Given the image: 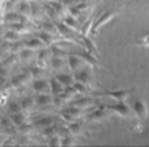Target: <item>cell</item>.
Returning <instances> with one entry per match:
<instances>
[{
  "mask_svg": "<svg viewBox=\"0 0 149 147\" xmlns=\"http://www.w3.org/2000/svg\"><path fill=\"white\" fill-rule=\"evenodd\" d=\"M119 11H121V8H110V10L102 11V13L97 16V19H94V22H93V27H91V31H90V33L93 35V36H96V35L99 33V30L102 28L105 23H108V22L111 21V19H115L116 16L119 14Z\"/></svg>",
  "mask_w": 149,
  "mask_h": 147,
  "instance_id": "obj_1",
  "label": "cell"
},
{
  "mask_svg": "<svg viewBox=\"0 0 149 147\" xmlns=\"http://www.w3.org/2000/svg\"><path fill=\"white\" fill-rule=\"evenodd\" d=\"M107 110H108V113H113L115 116H118V117H124V119H134L135 117L130 105L126 103V100H119V102H116L115 105H107Z\"/></svg>",
  "mask_w": 149,
  "mask_h": 147,
  "instance_id": "obj_2",
  "label": "cell"
},
{
  "mask_svg": "<svg viewBox=\"0 0 149 147\" xmlns=\"http://www.w3.org/2000/svg\"><path fill=\"white\" fill-rule=\"evenodd\" d=\"M130 108L134 111L135 117L138 119L140 122H144L149 117V108H148V103L140 97H134L130 103Z\"/></svg>",
  "mask_w": 149,
  "mask_h": 147,
  "instance_id": "obj_3",
  "label": "cell"
},
{
  "mask_svg": "<svg viewBox=\"0 0 149 147\" xmlns=\"http://www.w3.org/2000/svg\"><path fill=\"white\" fill-rule=\"evenodd\" d=\"M74 78H75V81H82L83 85H86L88 88H91V81H93V78H94V75H93V67L88 66V64L80 67L79 70L74 72Z\"/></svg>",
  "mask_w": 149,
  "mask_h": 147,
  "instance_id": "obj_4",
  "label": "cell"
},
{
  "mask_svg": "<svg viewBox=\"0 0 149 147\" xmlns=\"http://www.w3.org/2000/svg\"><path fill=\"white\" fill-rule=\"evenodd\" d=\"M132 91L134 89H118V91H104V92H94V91H91V96L97 97V96H107V97H113L116 102L119 100H127L129 97L132 96Z\"/></svg>",
  "mask_w": 149,
  "mask_h": 147,
  "instance_id": "obj_5",
  "label": "cell"
},
{
  "mask_svg": "<svg viewBox=\"0 0 149 147\" xmlns=\"http://www.w3.org/2000/svg\"><path fill=\"white\" fill-rule=\"evenodd\" d=\"M60 116H61V119L66 122H74V121H79V119L83 116V110L77 108V106H74V105H69V106H66V108H63L60 111Z\"/></svg>",
  "mask_w": 149,
  "mask_h": 147,
  "instance_id": "obj_6",
  "label": "cell"
},
{
  "mask_svg": "<svg viewBox=\"0 0 149 147\" xmlns=\"http://www.w3.org/2000/svg\"><path fill=\"white\" fill-rule=\"evenodd\" d=\"M69 103H71V105H74V106H77V108H82V110L97 106V105H96L97 102L94 100V96H83L80 99H72Z\"/></svg>",
  "mask_w": 149,
  "mask_h": 147,
  "instance_id": "obj_7",
  "label": "cell"
},
{
  "mask_svg": "<svg viewBox=\"0 0 149 147\" xmlns=\"http://www.w3.org/2000/svg\"><path fill=\"white\" fill-rule=\"evenodd\" d=\"M107 114H108L107 106H94L93 111H90V113L86 114V121L88 122H99V121H102Z\"/></svg>",
  "mask_w": 149,
  "mask_h": 147,
  "instance_id": "obj_8",
  "label": "cell"
},
{
  "mask_svg": "<svg viewBox=\"0 0 149 147\" xmlns=\"http://www.w3.org/2000/svg\"><path fill=\"white\" fill-rule=\"evenodd\" d=\"M66 63H68V66H69V69L72 70V72H75V70H79L80 67L85 66V61H83L75 52H69V53H68Z\"/></svg>",
  "mask_w": 149,
  "mask_h": 147,
  "instance_id": "obj_9",
  "label": "cell"
},
{
  "mask_svg": "<svg viewBox=\"0 0 149 147\" xmlns=\"http://www.w3.org/2000/svg\"><path fill=\"white\" fill-rule=\"evenodd\" d=\"M50 58H52L50 47H49V49H41V52H39V53L36 55V58H35V64L39 66V67H42V69H46V67H47V61L50 63Z\"/></svg>",
  "mask_w": 149,
  "mask_h": 147,
  "instance_id": "obj_10",
  "label": "cell"
},
{
  "mask_svg": "<svg viewBox=\"0 0 149 147\" xmlns=\"http://www.w3.org/2000/svg\"><path fill=\"white\" fill-rule=\"evenodd\" d=\"M75 53L79 55L80 58L83 59V61H85V64H88V66H91L93 69H94V67H97V66H102L100 64V63L97 61V57H96V55H93L90 50H82V52H75Z\"/></svg>",
  "mask_w": 149,
  "mask_h": 147,
  "instance_id": "obj_11",
  "label": "cell"
},
{
  "mask_svg": "<svg viewBox=\"0 0 149 147\" xmlns=\"http://www.w3.org/2000/svg\"><path fill=\"white\" fill-rule=\"evenodd\" d=\"M31 88H33L36 92H50V85H49V78H35L33 83H31Z\"/></svg>",
  "mask_w": 149,
  "mask_h": 147,
  "instance_id": "obj_12",
  "label": "cell"
},
{
  "mask_svg": "<svg viewBox=\"0 0 149 147\" xmlns=\"http://www.w3.org/2000/svg\"><path fill=\"white\" fill-rule=\"evenodd\" d=\"M33 99H35V105L46 106V105L54 103V96H49V92H36V96Z\"/></svg>",
  "mask_w": 149,
  "mask_h": 147,
  "instance_id": "obj_13",
  "label": "cell"
},
{
  "mask_svg": "<svg viewBox=\"0 0 149 147\" xmlns=\"http://www.w3.org/2000/svg\"><path fill=\"white\" fill-rule=\"evenodd\" d=\"M49 85H50V92H52V96H54V97L60 96V94H61L63 91L66 89V88L61 85V83L57 80V77H50V78H49Z\"/></svg>",
  "mask_w": 149,
  "mask_h": 147,
  "instance_id": "obj_14",
  "label": "cell"
},
{
  "mask_svg": "<svg viewBox=\"0 0 149 147\" xmlns=\"http://www.w3.org/2000/svg\"><path fill=\"white\" fill-rule=\"evenodd\" d=\"M30 5H31V16L30 17H33V21H39V19L44 16V6L41 3L35 2V0H30Z\"/></svg>",
  "mask_w": 149,
  "mask_h": 147,
  "instance_id": "obj_15",
  "label": "cell"
},
{
  "mask_svg": "<svg viewBox=\"0 0 149 147\" xmlns=\"http://www.w3.org/2000/svg\"><path fill=\"white\" fill-rule=\"evenodd\" d=\"M11 122L16 127H19V128H27V116H24L22 111L11 114Z\"/></svg>",
  "mask_w": 149,
  "mask_h": 147,
  "instance_id": "obj_16",
  "label": "cell"
},
{
  "mask_svg": "<svg viewBox=\"0 0 149 147\" xmlns=\"http://www.w3.org/2000/svg\"><path fill=\"white\" fill-rule=\"evenodd\" d=\"M66 58H68V57H63V55H52V58H50V66H52V69L60 70L63 66H66V64H68V63H66Z\"/></svg>",
  "mask_w": 149,
  "mask_h": 147,
  "instance_id": "obj_17",
  "label": "cell"
},
{
  "mask_svg": "<svg viewBox=\"0 0 149 147\" xmlns=\"http://www.w3.org/2000/svg\"><path fill=\"white\" fill-rule=\"evenodd\" d=\"M57 80L61 83V85L64 86V88H69V86L74 85V81H75V78L72 77L71 74H66V72H60L57 75Z\"/></svg>",
  "mask_w": 149,
  "mask_h": 147,
  "instance_id": "obj_18",
  "label": "cell"
},
{
  "mask_svg": "<svg viewBox=\"0 0 149 147\" xmlns=\"http://www.w3.org/2000/svg\"><path fill=\"white\" fill-rule=\"evenodd\" d=\"M17 10L22 16H31V5H30V0H21L17 5Z\"/></svg>",
  "mask_w": 149,
  "mask_h": 147,
  "instance_id": "obj_19",
  "label": "cell"
},
{
  "mask_svg": "<svg viewBox=\"0 0 149 147\" xmlns=\"http://www.w3.org/2000/svg\"><path fill=\"white\" fill-rule=\"evenodd\" d=\"M93 22H94V14H91L90 17H88V21L83 23V25H80L79 33H80V35H83V36H88V35H90V31H91Z\"/></svg>",
  "mask_w": 149,
  "mask_h": 147,
  "instance_id": "obj_20",
  "label": "cell"
},
{
  "mask_svg": "<svg viewBox=\"0 0 149 147\" xmlns=\"http://www.w3.org/2000/svg\"><path fill=\"white\" fill-rule=\"evenodd\" d=\"M24 46L29 47V49H42V46H46V44H44V42L38 36H35V38H31V39H27V41L24 42Z\"/></svg>",
  "mask_w": 149,
  "mask_h": 147,
  "instance_id": "obj_21",
  "label": "cell"
},
{
  "mask_svg": "<svg viewBox=\"0 0 149 147\" xmlns=\"http://www.w3.org/2000/svg\"><path fill=\"white\" fill-rule=\"evenodd\" d=\"M61 21L66 23L68 27H71V28H74V30H80V23H79V21H77V17H75V16H64V17L61 19Z\"/></svg>",
  "mask_w": 149,
  "mask_h": 147,
  "instance_id": "obj_22",
  "label": "cell"
},
{
  "mask_svg": "<svg viewBox=\"0 0 149 147\" xmlns=\"http://www.w3.org/2000/svg\"><path fill=\"white\" fill-rule=\"evenodd\" d=\"M49 125H54V117L50 116H42L41 119H38L35 122V127H38V128H46Z\"/></svg>",
  "mask_w": 149,
  "mask_h": 147,
  "instance_id": "obj_23",
  "label": "cell"
},
{
  "mask_svg": "<svg viewBox=\"0 0 149 147\" xmlns=\"http://www.w3.org/2000/svg\"><path fill=\"white\" fill-rule=\"evenodd\" d=\"M66 130H68V133H69V135H80V133H82V125H80L77 121L68 122Z\"/></svg>",
  "mask_w": 149,
  "mask_h": 147,
  "instance_id": "obj_24",
  "label": "cell"
},
{
  "mask_svg": "<svg viewBox=\"0 0 149 147\" xmlns=\"http://www.w3.org/2000/svg\"><path fill=\"white\" fill-rule=\"evenodd\" d=\"M31 58H36L33 55V49H29V47H27L25 50H21V59L24 63H29Z\"/></svg>",
  "mask_w": 149,
  "mask_h": 147,
  "instance_id": "obj_25",
  "label": "cell"
},
{
  "mask_svg": "<svg viewBox=\"0 0 149 147\" xmlns=\"http://www.w3.org/2000/svg\"><path fill=\"white\" fill-rule=\"evenodd\" d=\"M5 39H10V41H19V39H21V33L13 30V28H10V31L5 35Z\"/></svg>",
  "mask_w": 149,
  "mask_h": 147,
  "instance_id": "obj_26",
  "label": "cell"
},
{
  "mask_svg": "<svg viewBox=\"0 0 149 147\" xmlns=\"http://www.w3.org/2000/svg\"><path fill=\"white\" fill-rule=\"evenodd\" d=\"M5 21L10 23H17L21 22V14H16V13H8L5 16Z\"/></svg>",
  "mask_w": 149,
  "mask_h": 147,
  "instance_id": "obj_27",
  "label": "cell"
},
{
  "mask_svg": "<svg viewBox=\"0 0 149 147\" xmlns=\"http://www.w3.org/2000/svg\"><path fill=\"white\" fill-rule=\"evenodd\" d=\"M21 105H22V110H30L31 106L35 105V99H33V97H25V99H22Z\"/></svg>",
  "mask_w": 149,
  "mask_h": 147,
  "instance_id": "obj_28",
  "label": "cell"
},
{
  "mask_svg": "<svg viewBox=\"0 0 149 147\" xmlns=\"http://www.w3.org/2000/svg\"><path fill=\"white\" fill-rule=\"evenodd\" d=\"M8 110H10V113H19V111H22V105L21 103H10L8 105Z\"/></svg>",
  "mask_w": 149,
  "mask_h": 147,
  "instance_id": "obj_29",
  "label": "cell"
},
{
  "mask_svg": "<svg viewBox=\"0 0 149 147\" xmlns=\"http://www.w3.org/2000/svg\"><path fill=\"white\" fill-rule=\"evenodd\" d=\"M136 46H140V47H149V35H144L140 41H136Z\"/></svg>",
  "mask_w": 149,
  "mask_h": 147,
  "instance_id": "obj_30",
  "label": "cell"
},
{
  "mask_svg": "<svg viewBox=\"0 0 149 147\" xmlns=\"http://www.w3.org/2000/svg\"><path fill=\"white\" fill-rule=\"evenodd\" d=\"M100 2H102V0H96V3H100Z\"/></svg>",
  "mask_w": 149,
  "mask_h": 147,
  "instance_id": "obj_31",
  "label": "cell"
}]
</instances>
